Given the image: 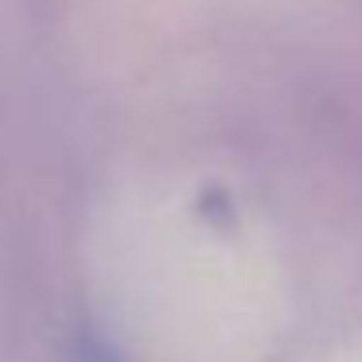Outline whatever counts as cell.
Segmentation results:
<instances>
[{
  "label": "cell",
  "instance_id": "6da1fadb",
  "mask_svg": "<svg viewBox=\"0 0 362 362\" xmlns=\"http://www.w3.org/2000/svg\"><path fill=\"white\" fill-rule=\"evenodd\" d=\"M71 362H125L102 335L94 331H78L74 335V346H71Z\"/></svg>",
  "mask_w": 362,
  "mask_h": 362
}]
</instances>
